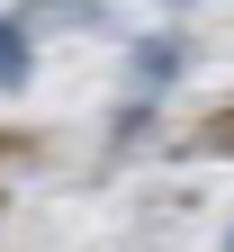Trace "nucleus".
<instances>
[{
	"label": "nucleus",
	"mask_w": 234,
	"mask_h": 252,
	"mask_svg": "<svg viewBox=\"0 0 234 252\" xmlns=\"http://www.w3.org/2000/svg\"><path fill=\"white\" fill-rule=\"evenodd\" d=\"M18 81H27V36L0 18V90H18Z\"/></svg>",
	"instance_id": "1"
},
{
	"label": "nucleus",
	"mask_w": 234,
	"mask_h": 252,
	"mask_svg": "<svg viewBox=\"0 0 234 252\" xmlns=\"http://www.w3.org/2000/svg\"><path fill=\"white\" fill-rule=\"evenodd\" d=\"M135 72H144V81H171V72H180V45H171V36H153V45L135 54Z\"/></svg>",
	"instance_id": "2"
},
{
	"label": "nucleus",
	"mask_w": 234,
	"mask_h": 252,
	"mask_svg": "<svg viewBox=\"0 0 234 252\" xmlns=\"http://www.w3.org/2000/svg\"><path fill=\"white\" fill-rule=\"evenodd\" d=\"M225 252H234V234H225Z\"/></svg>",
	"instance_id": "3"
}]
</instances>
